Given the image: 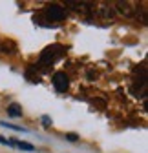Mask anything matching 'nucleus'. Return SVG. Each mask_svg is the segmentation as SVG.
Instances as JSON below:
<instances>
[{
	"label": "nucleus",
	"mask_w": 148,
	"mask_h": 153,
	"mask_svg": "<svg viewBox=\"0 0 148 153\" xmlns=\"http://www.w3.org/2000/svg\"><path fill=\"white\" fill-rule=\"evenodd\" d=\"M62 55H64V48L62 46H59V44L49 46L40 55V64H51V62H55L57 59H61Z\"/></svg>",
	"instance_id": "f257e3e1"
},
{
	"label": "nucleus",
	"mask_w": 148,
	"mask_h": 153,
	"mask_svg": "<svg viewBox=\"0 0 148 153\" xmlns=\"http://www.w3.org/2000/svg\"><path fill=\"white\" fill-rule=\"evenodd\" d=\"M51 82H53V88L57 89L59 93H64L70 88V79H68V75L64 71H57V73H55Z\"/></svg>",
	"instance_id": "f03ea898"
},
{
	"label": "nucleus",
	"mask_w": 148,
	"mask_h": 153,
	"mask_svg": "<svg viewBox=\"0 0 148 153\" xmlns=\"http://www.w3.org/2000/svg\"><path fill=\"white\" fill-rule=\"evenodd\" d=\"M46 15H48L49 20H53V22H61V20H64L66 11H64V7L59 6V4H51V6H48Z\"/></svg>",
	"instance_id": "7ed1b4c3"
},
{
	"label": "nucleus",
	"mask_w": 148,
	"mask_h": 153,
	"mask_svg": "<svg viewBox=\"0 0 148 153\" xmlns=\"http://www.w3.org/2000/svg\"><path fill=\"white\" fill-rule=\"evenodd\" d=\"M117 9H119L121 13H124L126 16H132V15H134V6L128 4V2H117Z\"/></svg>",
	"instance_id": "20e7f679"
},
{
	"label": "nucleus",
	"mask_w": 148,
	"mask_h": 153,
	"mask_svg": "<svg viewBox=\"0 0 148 153\" xmlns=\"http://www.w3.org/2000/svg\"><path fill=\"white\" fill-rule=\"evenodd\" d=\"M13 148L24 149V151H35V146L29 142H24V140H13Z\"/></svg>",
	"instance_id": "39448f33"
},
{
	"label": "nucleus",
	"mask_w": 148,
	"mask_h": 153,
	"mask_svg": "<svg viewBox=\"0 0 148 153\" xmlns=\"http://www.w3.org/2000/svg\"><path fill=\"white\" fill-rule=\"evenodd\" d=\"M7 115H9V117H22V108L18 104H11L7 108Z\"/></svg>",
	"instance_id": "423d86ee"
},
{
	"label": "nucleus",
	"mask_w": 148,
	"mask_h": 153,
	"mask_svg": "<svg viewBox=\"0 0 148 153\" xmlns=\"http://www.w3.org/2000/svg\"><path fill=\"white\" fill-rule=\"evenodd\" d=\"M0 126H2V128H9V129H15V131L28 133V129H26V128H22V126H15V124H9V122H0Z\"/></svg>",
	"instance_id": "0eeeda50"
},
{
	"label": "nucleus",
	"mask_w": 148,
	"mask_h": 153,
	"mask_svg": "<svg viewBox=\"0 0 148 153\" xmlns=\"http://www.w3.org/2000/svg\"><path fill=\"white\" fill-rule=\"evenodd\" d=\"M40 120H42V126H44V128H49V126H51V119L48 117V115H42Z\"/></svg>",
	"instance_id": "6e6552de"
},
{
	"label": "nucleus",
	"mask_w": 148,
	"mask_h": 153,
	"mask_svg": "<svg viewBox=\"0 0 148 153\" xmlns=\"http://www.w3.org/2000/svg\"><path fill=\"white\" fill-rule=\"evenodd\" d=\"M66 139H68L70 142H75V140H77V135H75V133H66Z\"/></svg>",
	"instance_id": "1a4fd4ad"
},
{
	"label": "nucleus",
	"mask_w": 148,
	"mask_h": 153,
	"mask_svg": "<svg viewBox=\"0 0 148 153\" xmlns=\"http://www.w3.org/2000/svg\"><path fill=\"white\" fill-rule=\"evenodd\" d=\"M0 144H4V146H9V148H13V140H7V139H2V137H0Z\"/></svg>",
	"instance_id": "9d476101"
}]
</instances>
